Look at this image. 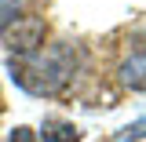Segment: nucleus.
<instances>
[{"label": "nucleus", "mask_w": 146, "mask_h": 142, "mask_svg": "<svg viewBox=\"0 0 146 142\" xmlns=\"http://www.w3.org/2000/svg\"><path fill=\"white\" fill-rule=\"evenodd\" d=\"M40 139L44 142H80V131L70 120H58V117H48L40 124Z\"/></svg>", "instance_id": "obj_3"}, {"label": "nucleus", "mask_w": 146, "mask_h": 142, "mask_svg": "<svg viewBox=\"0 0 146 142\" xmlns=\"http://www.w3.org/2000/svg\"><path fill=\"white\" fill-rule=\"evenodd\" d=\"M139 139H146V117L131 120V124L121 131V142H139Z\"/></svg>", "instance_id": "obj_6"}, {"label": "nucleus", "mask_w": 146, "mask_h": 142, "mask_svg": "<svg viewBox=\"0 0 146 142\" xmlns=\"http://www.w3.org/2000/svg\"><path fill=\"white\" fill-rule=\"evenodd\" d=\"M22 11H26V0H0V33H4L15 18H22Z\"/></svg>", "instance_id": "obj_5"}, {"label": "nucleus", "mask_w": 146, "mask_h": 142, "mask_svg": "<svg viewBox=\"0 0 146 142\" xmlns=\"http://www.w3.org/2000/svg\"><path fill=\"white\" fill-rule=\"evenodd\" d=\"M7 142H36V131H33V127H22V124H18L15 131L7 135Z\"/></svg>", "instance_id": "obj_7"}, {"label": "nucleus", "mask_w": 146, "mask_h": 142, "mask_svg": "<svg viewBox=\"0 0 146 142\" xmlns=\"http://www.w3.org/2000/svg\"><path fill=\"white\" fill-rule=\"evenodd\" d=\"M4 44H7V51H15V55L36 51V48L44 44V18H36V15L15 18V22L4 29Z\"/></svg>", "instance_id": "obj_2"}, {"label": "nucleus", "mask_w": 146, "mask_h": 142, "mask_svg": "<svg viewBox=\"0 0 146 142\" xmlns=\"http://www.w3.org/2000/svg\"><path fill=\"white\" fill-rule=\"evenodd\" d=\"M121 80H124L131 91H146V51L121 62Z\"/></svg>", "instance_id": "obj_4"}, {"label": "nucleus", "mask_w": 146, "mask_h": 142, "mask_svg": "<svg viewBox=\"0 0 146 142\" xmlns=\"http://www.w3.org/2000/svg\"><path fill=\"white\" fill-rule=\"evenodd\" d=\"M77 66V55L70 44H51L48 51H29V55H11L7 69L22 91L29 95H55V91L66 88V80L73 77Z\"/></svg>", "instance_id": "obj_1"}]
</instances>
